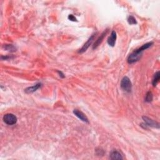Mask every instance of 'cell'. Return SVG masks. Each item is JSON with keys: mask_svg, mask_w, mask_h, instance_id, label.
Returning <instances> with one entry per match:
<instances>
[{"mask_svg": "<svg viewBox=\"0 0 160 160\" xmlns=\"http://www.w3.org/2000/svg\"><path fill=\"white\" fill-rule=\"evenodd\" d=\"M153 44V42H149V43L142 45L138 49H136L132 53L129 55L128 58V63L129 64H133L139 61L142 56L143 52L147 50V49H148L149 47H151Z\"/></svg>", "mask_w": 160, "mask_h": 160, "instance_id": "6da1fadb", "label": "cell"}, {"mask_svg": "<svg viewBox=\"0 0 160 160\" xmlns=\"http://www.w3.org/2000/svg\"><path fill=\"white\" fill-rule=\"evenodd\" d=\"M120 86L121 88V89L123 91H125V92H131L132 89V84L128 77L125 76L123 78L121 81Z\"/></svg>", "mask_w": 160, "mask_h": 160, "instance_id": "7a4b0ae2", "label": "cell"}, {"mask_svg": "<svg viewBox=\"0 0 160 160\" xmlns=\"http://www.w3.org/2000/svg\"><path fill=\"white\" fill-rule=\"evenodd\" d=\"M17 117L12 113L6 114L3 116V121L8 125H14L17 123Z\"/></svg>", "mask_w": 160, "mask_h": 160, "instance_id": "3957f363", "label": "cell"}, {"mask_svg": "<svg viewBox=\"0 0 160 160\" xmlns=\"http://www.w3.org/2000/svg\"><path fill=\"white\" fill-rule=\"evenodd\" d=\"M143 120L144 121V124L147 126L153 127V128H159V124L155 121L153 120L152 119L149 118L147 116H143Z\"/></svg>", "mask_w": 160, "mask_h": 160, "instance_id": "277c9868", "label": "cell"}, {"mask_svg": "<svg viewBox=\"0 0 160 160\" xmlns=\"http://www.w3.org/2000/svg\"><path fill=\"white\" fill-rule=\"evenodd\" d=\"M96 35V33H94V34L91 35V37L89 39H88V41L85 43V44L83 45V46L80 49L79 51H78V52H79V53H84V52H85L88 50V48L90 47V46L91 44H92L93 40H94V38H95Z\"/></svg>", "mask_w": 160, "mask_h": 160, "instance_id": "5b68a950", "label": "cell"}, {"mask_svg": "<svg viewBox=\"0 0 160 160\" xmlns=\"http://www.w3.org/2000/svg\"><path fill=\"white\" fill-rule=\"evenodd\" d=\"M108 32V29H106V30H104V31L102 33V35H100V37L97 39V40H96L95 42H94V44H93V50H94V49L97 48L100 45V44L102 43V41H103L104 37H106V35H107Z\"/></svg>", "mask_w": 160, "mask_h": 160, "instance_id": "8992f818", "label": "cell"}, {"mask_svg": "<svg viewBox=\"0 0 160 160\" xmlns=\"http://www.w3.org/2000/svg\"><path fill=\"white\" fill-rule=\"evenodd\" d=\"M73 113H74V115L75 116L78 117V118L81 120V121H83V122L89 123V121H88V118L82 112H81V111L78 110H73Z\"/></svg>", "mask_w": 160, "mask_h": 160, "instance_id": "52a82bcc", "label": "cell"}, {"mask_svg": "<svg viewBox=\"0 0 160 160\" xmlns=\"http://www.w3.org/2000/svg\"><path fill=\"white\" fill-rule=\"evenodd\" d=\"M116 33L115 31H113L111 33L110 37L108 39V43L110 46L113 47L115 45L116 43Z\"/></svg>", "mask_w": 160, "mask_h": 160, "instance_id": "ba28073f", "label": "cell"}, {"mask_svg": "<svg viewBox=\"0 0 160 160\" xmlns=\"http://www.w3.org/2000/svg\"><path fill=\"white\" fill-rule=\"evenodd\" d=\"M41 83H37L35 84L33 86L31 87H28L27 88H26L25 90V92L27 94H30V93H34L35 91H36L37 90H38L39 88H41Z\"/></svg>", "mask_w": 160, "mask_h": 160, "instance_id": "9c48e42d", "label": "cell"}, {"mask_svg": "<svg viewBox=\"0 0 160 160\" xmlns=\"http://www.w3.org/2000/svg\"><path fill=\"white\" fill-rule=\"evenodd\" d=\"M110 157L111 159L113 160H120L123 159L121 154L120 152L116 151V150H113V151L111 152Z\"/></svg>", "mask_w": 160, "mask_h": 160, "instance_id": "30bf717a", "label": "cell"}, {"mask_svg": "<svg viewBox=\"0 0 160 160\" xmlns=\"http://www.w3.org/2000/svg\"><path fill=\"white\" fill-rule=\"evenodd\" d=\"M160 79V73H159V71H157L155 74H154V76H153V81H152V84L153 86H156V84H157L159 82Z\"/></svg>", "mask_w": 160, "mask_h": 160, "instance_id": "8fae6325", "label": "cell"}, {"mask_svg": "<svg viewBox=\"0 0 160 160\" xmlns=\"http://www.w3.org/2000/svg\"><path fill=\"white\" fill-rule=\"evenodd\" d=\"M153 99V94L151 92V91H148V93H146V96H145V102H148V103H150L151 102Z\"/></svg>", "mask_w": 160, "mask_h": 160, "instance_id": "7c38bea8", "label": "cell"}, {"mask_svg": "<svg viewBox=\"0 0 160 160\" xmlns=\"http://www.w3.org/2000/svg\"><path fill=\"white\" fill-rule=\"evenodd\" d=\"M5 50L10 52H15L16 50V48L12 44H6L5 46Z\"/></svg>", "mask_w": 160, "mask_h": 160, "instance_id": "4fadbf2b", "label": "cell"}, {"mask_svg": "<svg viewBox=\"0 0 160 160\" xmlns=\"http://www.w3.org/2000/svg\"><path fill=\"white\" fill-rule=\"evenodd\" d=\"M128 22L129 25H136L137 24V21L135 18L133 16H129L128 18Z\"/></svg>", "mask_w": 160, "mask_h": 160, "instance_id": "5bb4252c", "label": "cell"}, {"mask_svg": "<svg viewBox=\"0 0 160 160\" xmlns=\"http://www.w3.org/2000/svg\"><path fill=\"white\" fill-rule=\"evenodd\" d=\"M68 19H69L70 21H77L76 18H75L73 15H70L69 16H68Z\"/></svg>", "mask_w": 160, "mask_h": 160, "instance_id": "9a60e30c", "label": "cell"}, {"mask_svg": "<svg viewBox=\"0 0 160 160\" xmlns=\"http://www.w3.org/2000/svg\"><path fill=\"white\" fill-rule=\"evenodd\" d=\"M57 72L59 73V74H60V76L61 77V78H64V74L61 72V71H58Z\"/></svg>", "mask_w": 160, "mask_h": 160, "instance_id": "2e32d148", "label": "cell"}]
</instances>
